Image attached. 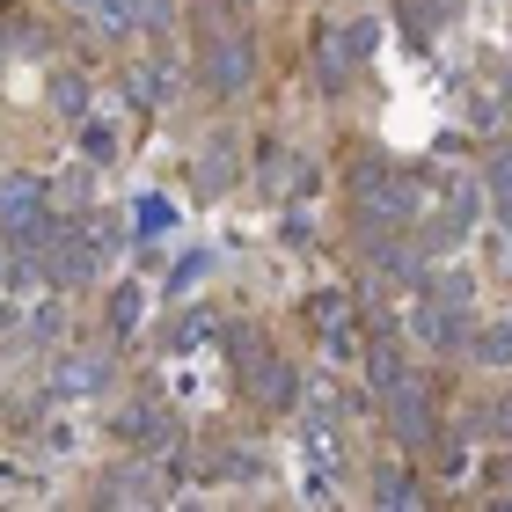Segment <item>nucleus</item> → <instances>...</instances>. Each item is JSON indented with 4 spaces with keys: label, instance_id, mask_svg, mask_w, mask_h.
<instances>
[{
    "label": "nucleus",
    "instance_id": "nucleus-1",
    "mask_svg": "<svg viewBox=\"0 0 512 512\" xmlns=\"http://www.w3.org/2000/svg\"><path fill=\"white\" fill-rule=\"evenodd\" d=\"M0 227H8L15 242H44L52 227H44V183L37 176H8L0 183Z\"/></svg>",
    "mask_w": 512,
    "mask_h": 512
},
{
    "label": "nucleus",
    "instance_id": "nucleus-10",
    "mask_svg": "<svg viewBox=\"0 0 512 512\" xmlns=\"http://www.w3.org/2000/svg\"><path fill=\"white\" fill-rule=\"evenodd\" d=\"M498 425H505V432H512V403H505V417H498Z\"/></svg>",
    "mask_w": 512,
    "mask_h": 512
},
{
    "label": "nucleus",
    "instance_id": "nucleus-6",
    "mask_svg": "<svg viewBox=\"0 0 512 512\" xmlns=\"http://www.w3.org/2000/svg\"><path fill=\"white\" fill-rule=\"evenodd\" d=\"M125 432H132V439H161V432H169V417H161V410H139V417H125Z\"/></svg>",
    "mask_w": 512,
    "mask_h": 512
},
{
    "label": "nucleus",
    "instance_id": "nucleus-2",
    "mask_svg": "<svg viewBox=\"0 0 512 512\" xmlns=\"http://www.w3.org/2000/svg\"><path fill=\"white\" fill-rule=\"evenodd\" d=\"M359 205L381 220H410L417 213V176H395V169H359Z\"/></svg>",
    "mask_w": 512,
    "mask_h": 512
},
{
    "label": "nucleus",
    "instance_id": "nucleus-3",
    "mask_svg": "<svg viewBox=\"0 0 512 512\" xmlns=\"http://www.w3.org/2000/svg\"><path fill=\"white\" fill-rule=\"evenodd\" d=\"M103 374H110L103 359H66V366H59V388H74V395H88V388H103Z\"/></svg>",
    "mask_w": 512,
    "mask_h": 512
},
{
    "label": "nucleus",
    "instance_id": "nucleus-5",
    "mask_svg": "<svg viewBox=\"0 0 512 512\" xmlns=\"http://www.w3.org/2000/svg\"><path fill=\"white\" fill-rule=\"evenodd\" d=\"M213 59H220V66H213V81H220V88H235V81L249 74V59L235 52V44H220V52H213Z\"/></svg>",
    "mask_w": 512,
    "mask_h": 512
},
{
    "label": "nucleus",
    "instance_id": "nucleus-4",
    "mask_svg": "<svg viewBox=\"0 0 512 512\" xmlns=\"http://www.w3.org/2000/svg\"><path fill=\"white\" fill-rule=\"evenodd\" d=\"M417 337H425V344H454V337H461V322H454V315H439V308H425V315H417Z\"/></svg>",
    "mask_w": 512,
    "mask_h": 512
},
{
    "label": "nucleus",
    "instance_id": "nucleus-7",
    "mask_svg": "<svg viewBox=\"0 0 512 512\" xmlns=\"http://www.w3.org/2000/svg\"><path fill=\"white\" fill-rule=\"evenodd\" d=\"M110 322H118V330H132V322H139V286H125L118 300H110Z\"/></svg>",
    "mask_w": 512,
    "mask_h": 512
},
{
    "label": "nucleus",
    "instance_id": "nucleus-9",
    "mask_svg": "<svg viewBox=\"0 0 512 512\" xmlns=\"http://www.w3.org/2000/svg\"><path fill=\"white\" fill-rule=\"evenodd\" d=\"M491 176H498V198H505V213H512V154L498 161V169H491Z\"/></svg>",
    "mask_w": 512,
    "mask_h": 512
},
{
    "label": "nucleus",
    "instance_id": "nucleus-8",
    "mask_svg": "<svg viewBox=\"0 0 512 512\" xmlns=\"http://www.w3.org/2000/svg\"><path fill=\"white\" fill-rule=\"evenodd\" d=\"M381 498H388V505H410L417 491H410V483H403V476H381Z\"/></svg>",
    "mask_w": 512,
    "mask_h": 512
}]
</instances>
